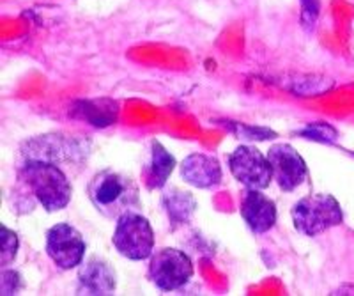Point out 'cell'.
I'll return each instance as SVG.
<instances>
[{
    "label": "cell",
    "mask_w": 354,
    "mask_h": 296,
    "mask_svg": "<svg viewBox=\"0 0 354 296\" xmlns=\"http://www.w3.org/2000/svg\"><path fill=\"white\" fill-rule=\"evenodd\" d=\"M176 169V158L167 151L163 144H160L156 138L151 140V158L149 163L144 167L142 178H144L145 187L149 190H160L165 187L167 179Z\"/></svg>",
    "instance_id": "12"
},
{
    "label": "cell",
    "mask_w": 354,
    "mask_h": 296,
    "mask_svg": "<svg viewBox=\"0 0 354 296\" xmlns=\"http://www.w3.org/2000/svg\"><path fill=\"white\" fill-rule=\"evenodd\" d=\"M294 228L305 236H317L344 220L342 207L335 197L328 194H312L294 204L290 210Z\"/></svg>",
    "instance_id": "3"
},
{
    "label": "cell",
    "mask_w": 354,
    "mask_h": 296,
    "mask_svg": "<svg viewBox=\"0 0 354 296\" xmlns=\"http://www.w3.org/2000/svg\"><path fill=\"white\" fill-rule=\"evenodd\" d=\"M78 291L82 295H112L115 291V273L109 263L88 259L78 272Z\"/></svg>",
    "instance_id": "11"
},
{
    "label": "cell",
    "mask_w": 354,
    "mask_h": 296,
    "mask_svg": "<svg viewBox=\"0 0 354 296\" xmlns=\"http://www.w3.org/2000/svg\"><path fill=\"white\" fill-rule=\"evenodd\" d=\"M21 288V277L20 273L15 270H6L2 272V284H0V291L2 295H15L18 289Z\"/></svg>",
    "instance_id": "18"
},
{
    "label": "cell",
    "mask_w": 354,
    "mask_h": 296,
    "mask_svg": "<svg viewBox=\"0 0 354 296\" xmlns=\"http://www.w3.org/2000/svg\"><path fill=\"white\" fill-rule=\"evenodd\" d=\"M241 216L252 232L264 234L277 223V206L259 188H246L241 195Z\"/></svg>",
    "instance_id": "9"
},
{
    "label": "cell",
    "mask_w": 354,
    "mask_h": 296,
    "mask_svg": "<svg viewBox=\"0 0 354 296\" xmlns=\"http://www.w3.org/2000/svg\"><path fill=\"white\" fill-rule=\"evenodd\" d=\"M46 252L62 270L80 266L85 256V239L69 223H57L46 234Z\"/></svg>",
    "instance_id": "7"
},
{
    "label": "cell",
    "mask_w": 354,
    "mask_h": 296,
    "mask_svg": "<svg viewBox=\"0 0 354 296\" xmlns=\"http://www.w3.org/2000/svg\"><path fill=\"white\" fill-rule=\"evenodd\" d=\"M18 236L8 229L6 225L0 228V263L2 266H8V264L12 263V259L17 257L18 252Z\"/></svg>",
    "instance_id": "17"
},
{
    "label": "cell",
    "mask_w": 354,
    "mask_h": 296,
    "mask_svg": "<svg viewBox=\"0 0 354 296\" xmlns=\"http://www.w3.org/2000/svg\"><path fill=\"white\" fill-rule=\"evenodd\" d=\"M21 178L46 211L64 210L71 201V183L68 176L43 158H30L21 165Z\"/></svg>",
    "instance_id": "2"
},
{
    "label": "cell",
    "mask_w": 354,
    "mask_h": 296,
    "mask_svg": "<svg viewBox=\"0 0 354 296\" xmlns=\"http://www.w3.org/2000/svg\"><path fill=\"white\" fill-rule=\"evenodd\" d=\"M221 124L229 128L234 135H238L239 138H248V140H270V138L277 137V133L268 128H259V126H246L241 122H230L221 121Z\"/></svg>",
    "instance_id": "15"
},
{
    "label": "cell",
    "mask_w": 354,
    "mask_h": 296,
    "mask_svg": "<svg viewBox=\"0 0 354 296\" xmlns=\"http://www.w3.org/2000/svg\"><path fill=\"white\" fill-rule=\"evenodd\" d=\"M100 102H80L78 103L77 115L87 119L91 124L96 126H109L115 121V105H112L110 109H106V105H110L112 102H105L103 107H97Z\"/></svg>",
    "instance_id": "14"
},
{
    "label": "cell",
    "mask_w": 354,
    "mask_h": 296,
    "mask_svg": "<svg viewBox=\"0 0 354 296\" xmlns=\"http://www.w3.org/2000/svg\"><path fill=\"white\" fill-rule=\"evenodd\" d=\"M229 167L234 178L246 188L264 190L273 179L270 160L254 146H239L229 156Z\"/></svg>",
    "instance_id": "6"
},
{
    "label": "cell",
    "mask_w": 354,
    "mask_h": 296,
    "mask_svg": "<svg viewBox=\"0 0 354 296\" xmlns=\"http://www.w3.org/2000/svg\"><path fill=\"white\" fill-rule=\"evenodd\" d=\"M87 194L94 207L106 219H119L140 206V194L135 181L110 169L97 172L91 179Z\"/></svg>",
    "instance_id": "1"
},
{
    "label": "cell",
    "mask_w": 354,
    "mask_h": 296,
    "mask_svg": "<svg viewBox=\"0 0 354 296\" xmlns=\"http://www.w3.org/2000/svg\"><path fill=\"white\" fill-rule=\"evenodd\" d=\"M112 243L121 256L131 261H144L153 256L154 232L149 220L129 211L117 219Z\"/></svg>",
    "instance_id": "4"
},
{
    "label": "cell",
    "mask_w": 354,
    "mask_h": 296,
    "mask_svg": "<svg viewBox=\"0 0 354 296\" xmlns=\"http://www.w3.org/2000/svg\"><path fill=\"white\" fill-rule=\"evenodd\" d=\"M161 204H163V210L169 215L172 229L179 228L183 223H188L192 215H194L195 207H197L192 195L183 190H176V188L161 195Z\"/></svg>",
    "instance_id": "13"
},
{
    "label": "cell",
    "mask_w": 354,
    "mask_h": 296,
    "mask_svg": "<svg viewBox=\"0 0 354 296\" xmlns=\"http://www.w3.org/2000/svg\"><path fill=\"white\" fill-rule=\"evenodd\" d=\"M268 160L273 171V179L283 192L296 190L308 176L305 160L289 144L271 146V149L268 151Z\"/></svg>",
    "instance_id": "8"
},
{
    "label": "cell",
    "mask_w": 354,
    "mask_h": 296,
    "mask_svg": "<svg viewBox=\"0 0 354 296\" xmlns=\"http://www.w3.org/2000/svg\"><path fill=\"white\" fill-rule=\"evenodd\" d=\"M301 137L310 138V140H317V142L324 144H333L337 142L338 133L333 126H330L328 122H312V124L305 126L303 130L298 131Z\"/></svg>",
    "instance_id": "16"
},
{
    "label": "cell",
    "mask_w": 354,
    "mask_h": 296,
    "mask_svg": "<svg viewBox=\"0 0 354 296\" xmlns=\"http://www.w3.org/2000/svg\"><path fill=\"white\" fill-rule=\"evenodd\" d=\"M181 178L195 188H213L220 185L223 174L220 162L214 156L194 153L183 160Z\"/></svg>",
    "instance_id": "10"
},
{
    "label": "cell",
    "mask_w": 354,
    "mask_h": 296,
    "mask_svg": "<svg viewBox=\"0 0 354 296\" xmlns=\"http://www.w3.org/2000/svg\"><path fill=\"white\" fill-rule=\"evenodd\" d=\"M194 277V264L183 250L161 248L149 261V279L161 291H176Z\"/></svg>",
    "instance_id": "5"
}]
</instances>
